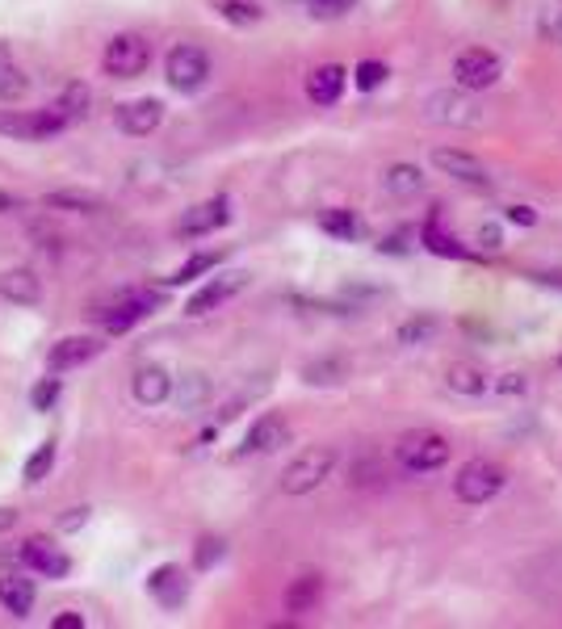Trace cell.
Wrapping results in <instances>:
<instances>
[{
    "mask_svg": "<svg viewBox=\"0 0 562 629\" xmlns=\"http://www.w3.org/2000/svg\"><path fill=\"white\" fill-rule=\"evenodd\" d=\"M508 222H521V227H533V222H537V215H533V206H512V210H508Z\"/></svg>",
    "mask_w": 562,
    "mask_h": 629,
    "instance_id": "cell-45",
    "label": "cell"
},
{
    "mask_svg": "<svg viewBox=\"0 0 562 629\" xmlns=\"http://www.w3.org/2000/svg\"><path fill=\"white\" fill-rule=\"evenodd\" d=\"M34 600H38L34 579H26V575H0V608H4L9 617L26 621L34 613Z\"/></svg>",
    "mask_w": 562,
    "mask_h": 629,
    "instance_id": "cell-19",
    "label": "cell"
},
{
    "mask_svg": "<svg viewBox=\"0 0 562 629\" xmlns=\"http://www.w3.org/2000/svg\"><path fill=\"white\" fill-rule=\"evenodd\" d=\"M55 110L67 118V126L85 123L89 110H93V93H89V85H67V89L60 93V101H55Z\"/></svg>",
    "mask_w": 562,
    "mask_h": 629,
    "instance_id": "cell-30",
    "label": "cell"
},
{
    "mask_svg": "<svg viewBox=\"0 0 562 629\" xmlns=\"http://www.w3.org/2000/svg\"><path fill=\"white\" fill-rule=\"evenodd\" d=\"M13 210H22V202L13 193H0V215H13Z\"/></svg>",
    "mask_w": 562,
    "mask_h": 629,
    "instance_id": "cell-47",
    "label": "cell"
},
{
    "mask_svg": "<svg viewBox=\"0 0 562 629\" xmlns=\"http://www.w3.org/2000/svg\"><path fill=\"white\" fill-rule=\"evenodd\" d=\"M0 298L13 307H38L42 303V282L34 269H9L0 273Z\"/></svg>",
    "mask_w": 562,
    "mask_h": 629,
    "instance_id": "cell-20",
    "label": "cell"
},
{
    "mask_svg": "<svg viewBox=\"0 0 562 629\" xmlns=\"http://www.w3.org/2000/svg\"><path fill=\"white\" fill-rule=\"evenodd\" d=\"M537 34H541L546 42H559V47H562V0H546V4H541Z\"/></svg>",
    "mask_w": 562,
    "mask_h": 629,
    "instance_id": "cell-36",
    "label": "cell"
},
{
    "mask_svg": "<svg viewBox=\"0 0 562 629\" xmlns=\"http://www.w3.org/2000/svg\"><path fill=\"white\" fill-rule=\"evenodd\" d=\"M478 244H483V248H487V252L503 248V235H500V227H496V222H483V227H478Z\"/></svg>",
    "mask_w": 562,
    "mask_h": 629,
    "instance_id": "cell-42",
    "label": "cell"
},
{
    "mask_svg": "<svg viewBox=\"0 0 562 629\" xmlns=\"http://www.w3.org/2000/svg\"><path fill=\"white\" fill-rule=\"evenodd\" d=\"M307 9L319 22H336V17H348L357 9V0H307Z\"/></svg>",
    "mask_w": 562,
    "mask_h": 629,
    "instance_id": "cell-39",
    "label": "cell"
},
{
    "mask_svg": "<svg viewBox=\"0 0 562 629\" xmlns=\"http://www.w3.org/2000/svg\"><path fill=\"white\" fill-rule=\"evenodd\" d=\"M231 222V197L219 193V197H206V202H197V206H189L186 215L177 219V235H186V240H197V235H210V231H219Z\"/></svg>",
    "mask_w": 562,
    "mask_h": 629,
    "instance_id": "cell-9",
    "label": "cell"
},
{
    "mask_svg": "<svg viewBox=\"0 0 562 629\" xmlns=\"http://www.w3.org/2000/svg\"><path fill=\"white\" fill-rule=\"evenodd\" d=\"M420 244L433 252V256H449V260H470V248L458 240V235H449L445 227L437 222V215L420 227Z\"/></svg>",
    "mask_w": 562,
    "mask_h": 629,
    "instance_id": "cell-23",
    "label": "cell"
},
{
    "mask_svg": "<svg viewBox=\"0 0 562 629\" xmlns=\"http://www.w3.org/2000/svg\"><path fill=\"white\" fill-rule=\"evenodd\" d=\"M500 76H503V60L496 51H487V47H470V51H462L454 60V80L467 93H483V89L500 85Z\"/></svg>",
    "mask_w": 562,
    "mask_h": 629,
    "instance_id": "cell-8",
    "label": "cell"
},
{
    "mask_svg": "<svg viewBox=\"0 0 562 629\" xmlns=\"http://www.w3.org/2000/svg\"><path fill=\"white\" fill-rule=\"evenodd\" d=\"M319 600H323V579H319V575H298V579L285 588V613H294V617L315 613Z\"/></svg>",
    "mask_w": 562,
    "mask_h": 629,
    "instance_id": "cell-24",
    "label": "cell"
},
{
    "mask_svg": "<svg viewBox=\"0 0 562 629\" xmlns=\"http://www.w3.org/2000/svg\"><path fill=\"white\" fill-rule=\"evenodd\" d=\"M173 395H177V403L186 411H197L206 399H210V382H206V374H186L181 377V386L173 382Z\"/></svg>",
    "mask_w": 562,
    "mask_h": 629,
    "instance_id": "cell-32",
    "label": "cell"
},
{
    "mask_svg": "<svg viewBox=\"0 0 562 629\" xmlns=\"http://www.w3.org/2000/svg\"><path fill=\"white\" fill-rule=\"evenodd\" d=\"M319 227H323L332 240H344V244H353V240H361V235H366V222L357 219L353 210H341V206L323 210V215H319Z\"/></svg>",
    "mask_w": 562,
    "mask_h": 629,
    "instance_id": "cell-28",
    "label": "cell"
},
{
    "mask_svg": "<svg viewBox=\"0 0 562 629\" xmlns=\"http://www.w3.org/2000/svg\"><path fill=\"white\" fill-rule=\"evenodd\" d=\"M51 466H55V440H42V445L30 453L26 471H22V483H26V487H38V483L51 474Z\"/></svg>",
    "mask_w": 562,
    "mask_h": 629,
    "instance_id": "cell-33",
    "label": "cell"
},
{
    "mask_svg": "<svg viewBox=\"0 0 562 629\" xmlns=\"http://www.w3.org/2000/svg\"><path fill=\"white\" fill-rule=\"evenodd\" d=\"M13 525H17V512L13 508H0V534H9Z\"/></svg>",
    "mask_w": 562,
    "mask_h": 629,
    "instance_id": "cell-48",
    "label": "cell"
},
{
    "mask_svg": "<svg viewBox=\"0 0 562 629\" xmlns=\"http://www.w3.org/2000/svg\"><path fill=\"white\" fill-rule=\"evenodd\" d=\"M22 97H30V76L17 67L9 42H0V105H13Z\"/></svg>",
    "mask_w": 562,
    "mask_h": 629,
    "instance_id": "cell-22",
    "label": "cell"
},
{
    "mask_svg": "<svg viewBox=\"0 0 562 629\" xmlns=\"http://www.w3.org/2000/svg\"><path fill=\"white\" fill-rule=\"evenodd\" d=\"M148 63H152V42H148L143 34H118V38H110V47H105V55H101L105 76H114V80H135V76H143Z\"/></svg>",
    "mask_w": 562,
    "mask_h": 629,
    "instance_id": "cell-4",
    "label": "cell"
},
{
    "mask_svg": "<svg viewBox=\"0 0 562 629\" xmlns=\"http://www.w3.org/2000/svg\"><path fill=\"white\" fill-rule=\"evenodd\" d=\"M503 483H508L503 466L487 462V458H474V462H467V466L458 471V478H454V496L462 503H487L500 496Z\"/></svg>",
    "mask_w": 562,
    "mask_h": 629,
    "instance_id": "cell-6",
    "label": "cell"
},
{
    "mask_svg": "<svg viewBox=\"0 0 562 629\" xmlns=\"http://www.w3.org/2000/svg\"><path fill=\"white\" fill-rule=\"evenodd\" d=\"M344 85H348V72H344L341 63H319L307 76V97H311L315 105H336Z\"/></svg>",
    "mask_w": 562,
    "mask_h": 629,
    "instance_id": "cell-21",
    "label": "cell"
},
{
    "mask_svg": "<svg viewBox=\"0 0 562 629\" xmlns=\"http://www.w3.org/2000/svg\"><path fill=\"white\" fill-rule=\"evenodd\" d=\"M215 4V13H219L227 26H256L260 17H265V9H260V0H210Z\"/></svg>",
    "mask_w": 562,
    "mask_h": 629,
    "instance_id": "cell-29",
    "label": "cell"
},
{
    "mask_svg": "<svg viewBox=\"0 0 562 629\" xmlns=\"http://www.w3.org/2000/svg\"><path fill=\"white\" fill-rule=\"evenodd\" d=\"M290 440V424H285V415L278 411H265V415H256L252 420V428L244 433V445H240V458H256V453H273Z\"/></svg>",
    "mask_w": 562,
    "mask_h": 629,
    "instance_id": "cell-12",
    "label": "cell"
},
{
    "mask_svg": "<svg viewBox=\"0 0 562 629\" xmlns=\"http://www.w3.org/2000/svg\"><path fill=\"white\" fill-rule=\"evenodd\" d=\"M332 466H336V449H328V445L303 449V453L281 471V491H285V496H311L315 487L332 474Z\"/></svg>",
    "mask_w": 562,
    "mask_h": 629,
    "instance_id": "cell-3",
    "label": "cell"
},
{
    "mask_svg": "<svg viewBox=\"0 0 562 629\" xmlns=\"http://www.w3.org/2000/svg\"><path fill=\"white\" fill-rule=\"evenodd\" d=\"M51 626L55 629H85V617H80V613H60Z\"/></svg>",
    "mask_w": 562,
    "mask_h": 629,
    "instance_id": "cell-46",
    "label": "cell"
},
{
    "mask_svg": "<svg viewBox=\"0 0 562 629\" xmlns=\"http://www.w3.org/2000/svg\"><path fill=\"white\" fill-rule=\"evenodd\" d=\"M47 206L72 210V215H101L105 210V202L97 193H89V189H51L47 193Z\"/></svg>",
    "mask_w": 562,
    "mask_h": 629,
    "instance_id": "cell-26",
    "label": "cell"
},
{
    "mask_svg": "<svg viewBox=\"0 0 562 629\" xmlns=\"http://www.w3.org/2000/svg\"><path fill=\"white\" fill-rule=\"evenodd\" d=\"M67 130V118H63L55 105L47 110H34V114H22V110H0V134L4 139H55Z\"/></svg>",
    "mask_w": 562,
    "mask_h": 629,
    "instance_id": "cell-7",
    "label": "cell"
},
{
    "mask_svg": "<svg viewBox=\"0 0 562 629\" xmlns=\"http://www.w3.org/2000/svg\"><path fill=\"white\" fill-rule=\"evenodd\" d=\"M445 386L454 390V395H483V390H491V377L483 374L478 365H467V361H458V365H449L445 370Z\"/></svg>",
    "mask_w": 562,
    "mask_h": 629,
    "instance_id": "cell-27",
    "label": "cell"
},
{
    "mask_svg": "<svg viewBox=\"0 0 562 629\" xmlns=\"http://www.w3.org/2000/svg\"><path fill=\"white\" fill-rule=\"evenodd\" d=\"M164 80L177 89V93H197L206 80H210V55L193 42H181L168 51L164 60Z\"/></svg>",
    "mask_w": 562,
    "mask_h": 629,
    "instance_id": "cell-5",
    "label": "cell"
},
{
    "mask_svg": "<svg viewBox=\"0 0 562 629\" xmlns=\"http://www.w3.org/2000/svg\"><path fill=\"white\" fill-rule=\"evenodd\" d=\"M130 395L143 408H159V403L173 399V374L164 365H139L135 377H130Z\"/></svg>",
    "mask_w": 562,
    "mask_h": 629,
    "instance_id": "cell-17",
    "label": "cell"
},
{
    "mask_svg": "<svg viewBox=\"0 0 562 629\" xmlns=\"http://www.w3.org/2000/svg\"><path fill=\"white\" fill-rule=\"evenodd\" d=\"M101 341L97 336H63L60 345H51L47 352V370L51 374H63V370H80V365H89L101 357Z\"/></svg>",
    "mask_w": 562,
    "mask_h": 629,
    "instance_id": "cell-15",
    "label": "cell"
},
{
    "mask_svg": "<svg viewBox=\"0 0 562 629\" xmlns=\"http://www.w3.org/2000/svg\"><path fill=\"white\" fill-rule=\"evenodd\" d=\"M437 332H440L437 314H416V319H407L395 336H399V345L416 348V345H433V341H437Z\"/></svg>",
    "mask_w": 562,
    "mask_h": 629,
    "instance_id": "cell-31",
    "label": "cell"
},
{
    "mask_svg": "<svg viewBox=\"0 0 562 629\" xmlns=\"http://www.w3.org/2000/svg\"><path fill=\"white\" fill-rule=\"evenodd\" d=\"M533 278H537L541 285H559L562 290V273H533Z\"/></svg>",
    "mask_w": 562,
    "mask_h": 629,
    "instance_id": "cell-49",
    "label": "cell"
},
{
    "mask_svg": "<svg viewBox=\"0 0 562 629\" xmlns=\"http://www.w3.org/2000/svg\"><path fill=\"white\" fill-rule=\"evenodd\" d=\"M449 453H454V445L449 437H440L433 428H424V433H407L399 440V449H395V458H399V466L407 474H433L440 471L445 462H449Z\"/></svg>",
    "mask_w": 562,
    "mask_h": 629,
    "instance_id": "cell-2",
    "label": "cell"
},
{
    "mask_svg": "<svg viewBox=\"0 0 562 629\" xmlns=\"http://www.w3.org/2000/svg\"><path fill=\"white\" fill-rule=\"evenodd\" d=\"M85 521H89V508H72V512H63L60 516V529L63 534H76Z\"/></svg>",
    "mask_w": 562,
    "mask_h": 629,
    "instance_id": "cell-43",
    "label": "cell"
},
{
    "mask_svg": "<svg viewBox=\"0 0 562 629\" xmlns=\"http://www.w3.org/2000/svg\"><path fill=\"white\" fill-rule=\"evenodd\" d=\"M17 559L30 566L34 575H42V579H63V575L72 570V559L63 554L51 537H30V541H22Z\"/></svg>",
    "mask_w": 562,
    "mask_h": 629,
    "instance_id": "cell-13",
    "label": "cell"
},
{
    "mask_svg": "<svg viewBox=\"0 0 562 629\" xmlns=\"http://www.w3.org/2000/svg\"><path fill=\"white\" fill-rule=\"evenodd\" d=\"M219 260H222V252H197V256H189L186 265H181V269H177V273H173L168 282H173V285H186V282H193V278H202V273H210V269H215Z\"/></svg>",
    "mask_w": 562,
    "mask_h": 629,
    "instance_id": "cell-35",
    "label": "cell"
},
{
    "mask_svg": "<svg viewBox=\"0 0 562 629\" xmlns=\"http://www.w3.org/2000/svg\"><path fill=\"white\" fill-rule=\"evenodd\" d=\"M222 554H227L222 537H202V541H197V550H193V563H197V570H210V566L222 563Z\"/></svg>",
    "mask_w": 562,
    "mask_h": 629,
    "instance_id": "cell-38",
    "label": "cell"
},
{
    "mask_svg": "<svg viewBox=\"0 0 562 629\" xmlns=\"http://www.w3.org/2000/svg\"><path fill=\"white\" fill-rule=\"evenodd\" d=\"M55 399H60V377H42L30 395L34 411H51L55 408Z\"/></svg>",
    "mask_w": 562,
    "mask_h": 629,
    "instance_id": "cell-40",
    "label": "cell"
},
{
    "mask_svg": "<svg viewBox=\"0 0 562 629\" xmlns=\"http://www.w3.org/2000/svg\"><path fill=\"white\" fill-rule=\"evenodd\" d=\"M411 240H416V231H395V235H386L378 252H386V256H407L411 252Z\"/></svg>",
    "mask_w": 562,
    "mask_h": 629,
    "instance_id": "cell-41",
    "label": "cell"
},
{
    "mask_svg": "<svg viewBox=\"0 0 562 629\" xmlns=\"http://www.w3.org/2000/svg\"><path fill=\"white\" fill-rule=\"evenodd\" d=\"M386 63H378V60H361L357 63V72H353V80H357V89L361 93H374L378 85H386Z\"/></svg>",
    "mask_w": 562,
    "mask_h": 629,
    "instance_id": "cell-37",
    "label": "cell"
},
{
    "mask_svg": "<svg viewBox=\"0 0 562 629\" xmlns=\"http://www.w3.org/2000/svg\"><path fill=\"white\" fill-rule=\"evenodd\" d=\"M344 374H348V365H344L341 357H319L311 365H303V377H307L311 386H336Z\"/></svg>",
    "mask_w": 562,
    "mask_h": 629,
    "instance_id": "cell-34",
    "label": "cell"
},
{
    "mask_svg": "<svg viewBox=\"0 0 562 629\" xmlns=\"http://www.w3.org/2000/svg\"><path fill=\"white\" fill-rule=\"evenodd\" d=\"M382 189H386L391 197H416V193L424 189L420 164H391V168L382 172Z\"/></svg>",
    "mask_w": 562,
    "mask_h": 629,
    "instance_id": "cell-25",
    "label": "cell"
},
{
    "mask_svg": "<svg viewBox=\"0 0 562 629\" xmlns=\"http://www.w3.org/2000/svg\"><path fill=\"white\" fill-rule=\"evenodd\" d=\"M148 592H152V600H156L159 608H181L189 600V579L181 566H156L152 570V579H148Z\"/></svg>",
    "mask_w": 562,
    "mask_h": 629,
    "instance_id": "cell-18",
    "label": "cell"
},
{
    "mask_svg": "<svg viewBox=\"0 0 562 629\" xmlns=\"http://www.w3.org/2000/svg\"><path fill=\"white\" fill-rule=\"evenodd\" d=\"M433 168L445 172V177H454V181H462V185H474V189L491 185L487 164L478 156H470V152H462V147H437L433 152Z\"/></svg>",
    "mask_w": 562,
    "mask_h": 629,
    "instance_id": "cell-10",
    "label": "cell"
},
{
    "mask_svg": "<svg viewBox=\"0 0 562 629\" xmlns=\"http://www.w3.org/2000/svg\"><path fill=\"white\" fill-rule=\"evenodd\" d=\"M248 285V273H222V278H210V282L202 285L193 298H189V314H210V311H219L222 303H231L240 290Z\"/></svg>",
    "mask_w": 562,
    "mask_h": 629,
    "instance_id": "cell-16",
    "label": "cell"
},
{
    "mask_svg": "<svg viewBox=\"0 0 562 629\" xmlns=\"http://www.w3.org/2000/svg\"><path fill=\"white\" fill-rule=\"evenodd\" d=\"M159 123H164V105H159L156 97L123 101V105L114 110V126H118L123 134H130V139H148Z\"/></svg>",
    "mask_w": 562,
    "mask_h": 629,
    "instance_id": "cell-11",
    "label": "cell"
},
{
    "mask_svg": "<svg viewBox=\"0 0 562 629\" xmlns=\"http://www.w3.org/2000/svg\"><path fill=\"white\" fill-rule=\"evenodd\" d=\"M429 123L437 126H478V110L467 97V89H440L429 97Z\"/></svg>",
    "mask_w": 562,
    "mask_h": 629,
    "instance_id": "cell-14",
    "label": "cell"
},
{
    "mask_svg": "<svg viewBox=\"0 0 562 629\" xmlns=\"http://www.w3.org/2000/svg\"><path fill=\"white\" fill-rule=\"evenodd\" d=\"M159 303H164V294L159 290H139V294H118V298H110V303H101L93 311V319L101 323V332H110V336H123L130 332L135 323H143L148 314L156 311Z\"/></svg>",
    "mask_w": 562,
    "mask_h": 629,
    "instance_id": "cell-1",
    "label": "cell"
},
{
    "mask_svg": "<svg viewBox=\"0 0 562 629\" xmlns=\"http://www.w3.org/2000/svg\"><path fill=\"white\" fill-rule=\"evenodd\" d=\"M500 395H525V374H503Z\"/></svg>",
    "mask_w": 562,
    "mask_h": 629,
    "instance_id": "cell-44",
    "label": "cell"
}]
</instances>
